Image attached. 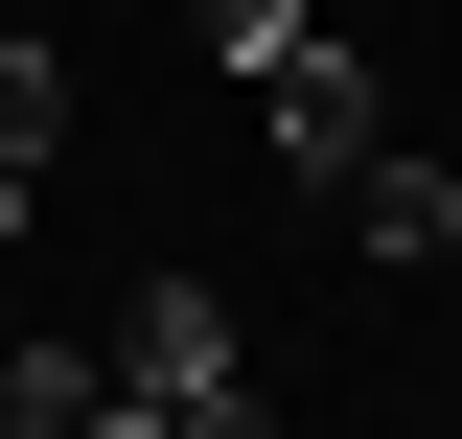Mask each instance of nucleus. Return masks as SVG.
Masks as SVG:
<instances>
[{"label": "nucleus", "instance_id": "1", "mask_svg": "<svg viewBox=\"0 0 462 439\" xmlns=\"http://www.w3.org/2000/svg\"><path fill=\"white\" fill-rule=\"evenodd\" d=\"M116 416L254 439V370H231V301H208V277H139V301H116Z\"/></svg>", "mask_w": 462, "mask_h": 439}, {"label": "nucleus", "instance_id": "2", "mask_svg": "<svg viewBox=\"0 0 462 439\" xmlns=\"http://www.w3.org/2000/svg\"><path fill=\"white\" fill-rule=\"evenodd\" d=\"M231 93L278 116V163H300V185H324V163H370V139H393V116H370V70H346L324 23H278V47H231Z\"/></svg>", "mask_w": 462, "mask_h": 439}, {"label": "nucleus", "instance_id": "3", "mask_svg": "<svg viewBox=\"0 0 462 439\" xmlns=\"http://www.w3.org/2000/svg\"><path fill=\"white\" fill-rule=\"evenodd\" d=\"M324 209H346V255H462V163H416V139H370V163H324Z\"/></svg>", "mask_w": 462, "mask_h": 439}, {"label": "nucleus", "instance_id": "4", "mask_svg": "<svg viewBox=\"0 0 462 439\" xmlns=\"http://www.w3.org/2000/svg\"><path fill=\"white\" fill-rule=\"evenodd\" d=\"M47 163H69V47H47V23H0V231L47 209Z\"/></svg>", "mask_w": 462, "mask_h": 439}, {"label": "nucleus", "instance_id": "5", "mask_svg": "<svg viewBox=\"0 0 462 439\" xmlns=\"http://www.w3.org/2000/svg\"><path fill=\"white\" fill-rule=\"evenodd\" d=\"M116 416V347H0V439H93Z\"/></svg>", "mask_w": 462, "mask_h": 439}]
</instances>
